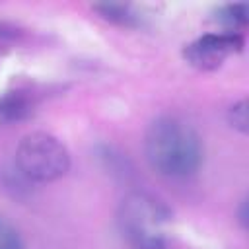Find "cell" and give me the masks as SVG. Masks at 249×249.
Returning a JSON list of instances; mask_svg holds the SVG:
<instances>
[{"instance_id":"1","label":"cell","mask_w":249,"mask_h":249,"mask_svg":"<svg viewBox=\"0 0 249 249\" xmlns=\"http://www.w3.org/2000/svg\"><path fill=\"white\" fill-rule=\"evenodd\" d=\"M150 165L173 179L193 175L202 163V140L198 132L177 117L156 119L144 138Z\"/></svg>"},{"instance_id":"2","label":"cell","mask_w":249,"mask_h":249,"mask_svg":"<svg viewBox=\"0 0 249 249\" xmlns=\"http://www.w3.org/2000/svg\"><path fill=\"white\" fill-rule=\"evenodd\" d=\"M117 224L132 249H165L171 233V212L156 196L136 191L121 200Z\"/></svg>"},{"instance_id":"3","label":"cell","mask_w":249,"mask_h":249,"mask_svg":"<svg viewBox=\"0 0 249 249\" xmlns=\"http://www.w3.org/2000/svg\"><path fill=\"white\" fill-rule=\"evenodd\" d=\"M16 163L27 179L51 183L66 175L70 169V154L56 136L49 132H29L18 144Z\"/></svg>"},{"instance_id":"4","label":"cell","mask_w":249,"mask_h":249,"mask_svg":"<svg viewBox=\"0 0 249 249\" xmlns=\"http://www.w3.org/2000/svg\"><path fill=\"white\" fill-rule=\"evenodd\" d=\"M243 39L233 31L224 33H206L193 43H189L183 51L185 60L198 70H214L218 68L230 54L241 51Z\"/></svg>"},{"instance_id":"5","label":"cell","mask_w":249,"mask_h":249,"mask_svg":"<svg viewBox=\"0 0 249 249\" xmlns=\"http://www.w3.org/2000/svg\"><path fill=\"white\" fill-rule=\"evenodd\" d=\"M29 111V99L19 91H8L0 97V123L19 121Z\"/></svg>"},{"instance_id":"6","label":"cell","mask_w":249,"mask_h":249,"mask_svg":"<svg viewBox=\"0 0 249 249\" xmlns=\"http://www.w3.org/2000/svg\"><path fill=\"white\" fill-rule=\"evenodd\" d=\"M218 19L228 27L245 25L249 19V6L247 4H228L218 10Z\"/></svg>"},{"instance_id":"7","label":"cell","mask_w":249,"mask_h":249,"mask_svg":"<svg viewBox=\"0 0 249 249\" xmlns=\"http://www.w3.org/2000/svg\"><path fill=\"white\" fill-rule=\"evenodd\" d=\"M97 12H101L103 18L111 19V21H119L123 25L132 23L134 14H130V6H123V4H99L95 6Z\"/></svg>"},{"instance_id":"8","label":"cell","mask_w":249,"mask_h":249,"mask_svg":"<svg viewBox=\"0 0 249 249\" xmlns=\"http://www.w3.org/2000/svg\"><path fill=\"white\" fill-rule=\"evenodd\" d=\"M0 249H23V239L19 231L2 218H0Z\"/></svg>"},{"instance_id":"9","label":"cell","mask_w":249,"mask_h":249,"mask_svg":"<svg viewBox=\"0 0 249 249\" xmlns=\"http://www.w3.org/2000/svg\"><path fill=\"white\" fill-rule=\"evenodd\" d=\"M228 121L233 128H237L239 132H247V101L241 99L237 103H233L228 111Z\"/></svg>"},{"instance_id":"10","label":"cell","mask_w":249,"mask_h":249,"mask_svg":"<svg viewBox=\"0 0 249 249\" xmlns=\"http://www.w3.org/2000/svg\"><path fill=\"white\" fill-rule=\"evenodd\" d=\"M239 220H241V224L243 226H247V200H243V204H241V210H239Z\"/></svg>"}]
</instances>
